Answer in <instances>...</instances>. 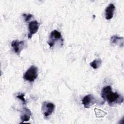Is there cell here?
<instances>
[{
    "mask_svg": "<svg viewBox=\"0 0 124 124\" xmlns=\"http://www.w3.org/2000/svg\"><path fill=\"white\" fill-rule=\"evenodd\" d=\"M115 7L113 3H110L105 9V18L107 20L111 19L114 13Z\"/></svg>",
    "mask_w": 124,
    "mask_h": 124,
    "instance_id": "cell-9",
    "label": "cell"
},
{
    "mask_svg": "<svg viewBox=\"0 0 124 124\" xmlns=\"http://www.w3.org/2000/svg\"><path fill=\"white\" fill-rule=\"evenodd\" d=\"M38 76V69L34 65H31L25 72L23 78L29 82H33Z\"/></svg>",
    "mask_w": 124,
    "mask_h": 124,
    "instance_id": "cell-2",
    "label": "cell"
},
{
    "mask_svg": "<svg viewBox=\"0 0 124 124\" xmlns=\"http://www.w3.org/2000/svg\"><path fill=\"white\" fill-rule=\"evenodd\" d=\"M11 47L14 52L17 55H19L20 52L25 47L26 45L25 42L23 41H18L17 40H14L11 42Z\"/></svg>",
    "mask_w": 124,
    "mask_h": 124,
    "instance_id": "cell-4",
    "label": "cell"
},
{
    "mask_svg": "<svg viewBox=\"0 0 124 124\" xmlns=\"http://www.w3.org/2000/svg\"><path fill=\"white\" fill-rule=\"evenodd\" d=\"M24 97H25V94L23 93H20V94H18V95L16 96V98L21 100V101L22 102L23 104L25 105L26 104V99H25Z\"/></svg>",
    "mask_w": 124,
    "mask_h": 124,
    "instance_id": "cell-13",
    "label": "cell"
},
{
    "mask_svg": "<svg viewBox=\"0 0 124 124\" xmlns=\"http://www.w3.org/2000/svg\"><path fill=\"white\" fill-rule=\"evenodd\" d=\"M82 103L84 108H88L94 104L97 103V100L92 94H88L83 98Z\"/></svg>",
    "mask_w": 124,
    "mask_h": 124,
    "instance_id": "cell-5",
    "label": "cell"
},
{
    "mask_svg": "<svg viewBox=\"0 0 124 124\" xmlns=\"http://www.w3.org/2000/svg\"><path fill=\"white\" fill-rule=\"evenodd\" d=\"M101 96L104 101H107L110 106L120 105L123 102V96L117 92L112 91L111 87L107 86L103 88L101 91Z\"/></svg>",
    "mask_w": 124,
    "mask_h": 124,
    "instance_id": "cell-1",
    "label": "cell"
},
{
    "mask_svg": "<svg viewBox=\"0 0 124 124\" xmlns=\"http://www.w3.org/2000/svg\"><path fill=\"white\" fill-rule=\"evenodd\" d=\"M94 111L95 113L96 117L97 118H103L107 114L105 111L97 108H94Z\"/></svg>",
    "mask_w": 124,
    "mask_h": 124,
    "instance_id": "cell-12",
    "label": "cell"
},
{
    "mask_svg": "<svg viewBox=\"0 0 124 124\" xmlns=\"http://www.w3.org/2000/svg\"><path fill=\"white\" fill-rule=\"evenodd\" d=\"M55 105L51 102L45 101L42 103L41 110L45 118H48L54 111Z\"/></svg>",
    "mask_w": 124,
    "mask_h": 124,
    "instance_id": "cell-3",
    "label": "cell"
},
{
    "mask_svg": "<svg viewBox=\"0 0 124 124\" xmlns=\"http://www.w3.org/2000/svg\"><path fill=\"white\" fill-rule=\"evenodd\" d=\"M111 42L113 44H116L120 46L123 47L124 46V37H120L117 35H113L110 38Z\"/></svg>",
    "mask_w": 124,
    "mask_h": 124,
    "instance_id": "cell-10",
    "label": "cell"
},
{
    "mask_svg": "<svg viewBox=\"0 0 124 124\" xmlns=\"http://www.w3.org/2000/svg\"><path fill=\"white\" fill-rule=\"evenodd\" d=\"M23 16L24 17V19L25 21L26 22L29 21L33 17V15L31 14H24L23 15Z\"/></svg>",
    "mask_w": 124,
    "mask_h": 124,
    "instance_id": "cell-14",
    "label": "cell"
},
{
    "mask_svg": "<svg viewBox=\"0 0 124 124\" xmlns=\"http://www.w3.org/2000/svg\"><path fill=\"white\" fill-rule=\"evenodd\" d=\"M102 62V60H101L100 59H95V60H93V62H92L90 63V65L92 68H93L94 69H97L101 65Z\"/></svg>",
    "mask_w": 124,
    "mask_h": 124,
    "instance_id": "cell-11",
    "label": "cell"
},
{
    "mask_svg": "<svg viewBox=\"0 0 124 124\" xmlns=\"http://www.w3.org/2000/svg\"><path fill=\"white\" fill-rule=\"evenodd\" d=\"M62 37L61 33L56 30H53L49 35V40L47 42L48 45L50 47L53 46L55 43L59 40Z\"/></svg>",
    "mask_w": 124,
    "mask_h": 124,
    "instance_id": "cell-6",
    "label": "cell"
},
{
    "mask_svg": "<svg viewBox=\"0 0 124 124\" xmlns=\"http://www.w3.org/2000/svg\"><path fill=\"white\" fill-rule=\"evenodd\" d=\"M31 116V112L29 108H23L20 114V119L22 121L21 123L29 121L30 120Z\"/></svg>",
    "mask_w": 124,
    "mask_h": 124,
    "instance_id": "cell-8",
    "label": "cell"
},
{
    "mask_svg": "<svg viewBox=\"0 0 124 124\" xmlns=\"http://www.w3.org/2000/svg\"><path fill=\"white\" fill-rule=\"evenodd\" d=\"M39 27V23L36 20H33L29 22L28 25L29 33L28 35V37L29 39H31L32 35L37 32Z\"/></svg>",
    "mask_w": 124,
    "mask_h": 124,
    "instance_id": "cell-7",
    "label": "cell"
}]
</instances>
